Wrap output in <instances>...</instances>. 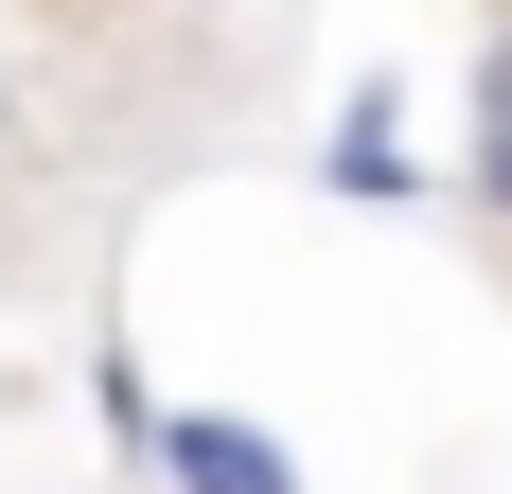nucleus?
I'll return each instance as SVG.
<instances>
[{"label":"nucleus","instance_id":"5","mask_svg":"<svg viewBox=\"0 0 512 494\" xmlns=\"http://www.w3.org/2000/svg\"><path fill=\"white\" fill-rule=\"evenodd\" d=\"M0 142H18V53H0Z\"/></svg>","mask_w":512,"mask_h":494},{"label":"nucleus","instance_id":"1","mask_svg":"<svg viewBox=\"0 0 512 494\" xmlns=\"http://www.w3.org/2000/svg\"><path fill=\"white\" fill-rule=\"evenodd\" d=\"M318 195H336V212H407V195H424V159H407V89H389V71H354V106L318 124Z\"/></svg>","mask_w":512,"mask_h":494},{"label":"nucleus","instance_id":"2","mask_svg":"<svg viewBox=\"0 0 512 494\" xmlns=\"http://www.w3.org/2000/svg\"><path fill=\"white\" fill-rule=\"evenodd\" d=\"M159 494H301V442H283L265 406H177V442H159Z\"/></svg>","mask_w":512,"mask_h":494},{"label":"nucleus","instance_id":"3","mask_svg":"<svg viewBox=\"0 0 512 494\" xmlns=\"http://www.w3.org/2000/svg\"><path fill=\"white\" fill-rule=\"evenodd\" d=\"M460 195L512 230V18L477 36V89H460Z\"/></svg>","mask_w":512,"mask_h":494},{"label":"nucleus","instance_id":"4","mask_svg":"<svg viewBox=\"0 0 512 494\" xmlns=\"http://www.w3.org/2000/svg\"><path fill=\"white\" fill-rule=\"evenodd\" d=\"M89 424H106V459H124V477H159V442H177V406H159V371H142L124 336L89 353Z\"/></svg>","mask_w":512,"mask_h":494}]
</instances>
